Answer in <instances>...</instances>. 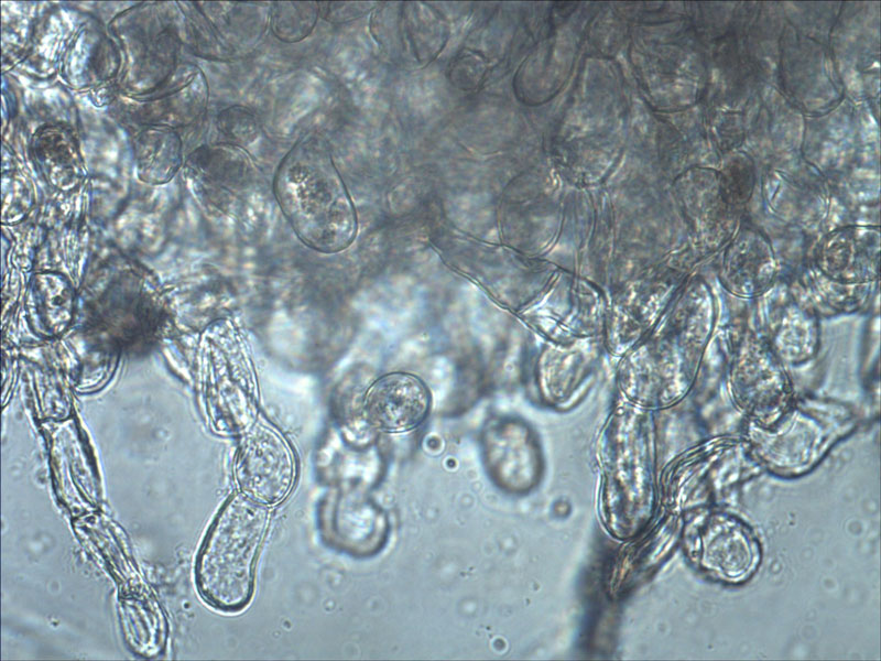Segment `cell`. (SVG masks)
Masks as SVG:
<instances>
[{"label": "cell", "instance_id": "cell-3", "mask_svg": "<svg viewBox=\"0 0 881 661\" xmlns=\"http://www.w3.org/2000/svg\"><path fill=\"white\" fill-rule=\"evenodd\" d=\"M90 322L101 342L129 351H142L157 338L162 311L142 282L127 277L98 297Z\"/></svg>", "mask_w": 881, "mask_h": 661}, {"label": "cell", "instance_id": "cell-1", "mask_svg": "<svg viewBox=\"0 0 881 661\" xmlns=\"http://www.w3.org/2000/svg\"><path fill=\"white\" fill-rule=\"evenodd\" d=\"M274 194L295 235L311 249L335 253L355 240L356 209L322 136L306 134L284 156Z\"/></svg>", "mask_w": 881, "mask_h": 661}, {"label": "cell", "instance_id": "cell-4", "mask_svg": "<svg viewBox=\"0 0 881 661\" xmlns=\"http://www.w3.org/2000/svg\"><path fill=\"white\" fill-rule=\"evenodd\" d=\"M295 460L284 438L267 426L254 427L242 441L235 476L241 494L262 505H274L291 491Z\"/></svg>", "mask_w": 881, "mask_h": 661}, {"label": "cell", "instance_id": "cell-5", "mask_svg": "<svg viewBox=\"0 0 881 661\" xmlns=\"http://www.w3.org/2000/svg\"><path fill=\"white\" fill-rule=\"evenodd\" d=\"M74 426H65L52 438V485L59 503L72 517L96 512L102 502V485L95 458Z\"/></svg>", "mask_w": 881, "mask_h": 661}, {"label": "cell", "instance_id": "cell-9", "mask_svg": "<svg viewBox=\"0 0 881 661\" xmlns=\"http://www.w3.org/2000/svg\"><path fill=\"white\" fill-rule=\"evenodd\" d=\"M34 286L35 311L44 327L50 332H61L72 316V292L61 278L44 277Z\"/></svg>", "mask_w": 881, "mask_h": 661}, {"label": "cell", "instance_id": "cell-10", "mask_svg": "<svg viewBox=\"0 0 881 661\" xmlns=\"http://www.w3.org/2000/svg\"><path fill=\"white\" fill-rule=\"evenodd\" d=\"M319 6L315 2H280L274 6V34L286 42L301 41L316 23Z\"/></svg>", "mask_w": 881, "mask_h": 661}, {"label": "cell", "instance_id": "cell-8", "mask_svg": "<svg viewBox=\"0 0 881 661\" xmlns=\"http://www.w3.org/2000/svg\"><path fill=\"white\" fill-rule=\"evenodd\" d=\"M101 513H90L74 520V528L83 542H89L102 555L108 570L124 586L123 592L142 589V579L131 557L113 534L112 523ZM121 586V587H122Z\"/></svg>", "mask_w": 881, "mask_h": 661}, {"label": "cell", "instance_id": "cell-2", "mask_svg": "<svg viewBox=\"0 0 881 661\" xmlns=\"http://www.w3.org/2000/svg\"><path fill=\"white\" fill-rule=\"evenodd\" d=\"M268 527L264 505L243 494L229 497L198 550L194 577L200 597L211 607L235 613L250 602L254 564Z\"/></svg>", "mask_w": 881, "mask_h": 661}, {"label": "cell", "instance_id": "cell-6", "mask_svg": "<svg viewBox=\"0 0 881 661\" xmlns=\"http://www.w3.org/2000/svg\"><path fill=\"white\" fill-rule=\"evenodd\" d=\"M431 397L425 383L406 372L378 378L366 391L362 414L373 429L401 433L417 427L429 410Z\"/></svg>", "mask_w": 881, "mask_h": 661}, {"label": "cell", "instance_id": "cell-7", "mask_svg": "<svg viewBox=\"0 0 881 661\" xmlns=\"http://www.w3.org/2000/svg\"><path fill=\"white\" fill-rule=\"evenodd\" d=\"M118 615L122 636L133 653L142 658L162 654L168 625L160 604L144 588L123 592Z\"/></svg>", "mask_w": 881, "mask_h": 661}]
</instances>
